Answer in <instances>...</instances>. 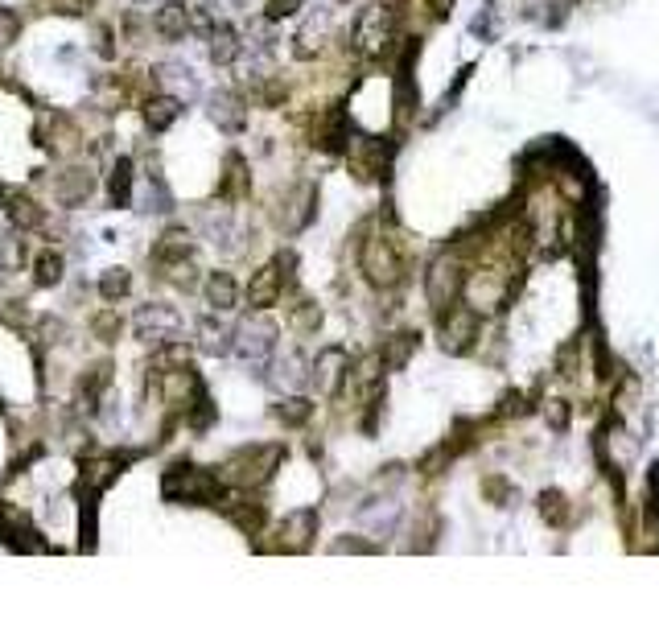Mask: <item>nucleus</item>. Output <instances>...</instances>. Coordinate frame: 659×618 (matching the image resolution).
<instances>
[{
  "label": "nucleus",
  "instance_id": "a211bd4d",
  "mask_svg": "<svg viewBox=\"0 0 659 618\" xmlns=\"http://www.w3.org/2000/svg\"><path fill=\"white\" fill-rule=\"evenodd\" d=\"M318 326H322V305L309 301V297H297L289 305V330L297 338H309V334H318Z\"/></svg>",
  "mask_w": 659,
  "mask_h": 618
},
{
  "label": "nucleus",
  "instance_id": "2f4dec72",
  "mask_svg": "<svg viewBox=\"0 0 659 618\" xmlns=\"http://www.w3.org/2000/svg\"><path fill=\"white\" fill-rule=\"evenodd\" d=\"M416 351V334H396L392 338V347L384 351V355H379V359H384V367H392V371H400L404 363H408V355Z\"/></svg>",
  "mask_w": 659,
  "mask_h": 618
},
{
  "label": "nucleus",
  "instance_id": "423d86ee",
  "mask_svg": "<svg viewBox=\"0 0 659 618\" xmlns=\"http://www.w3.org/2000/svg\"><path fill=\"white\" fill-rule=\"evenodd\" d=\"M231 351L244 359L248 367H264L272 359V351H276V326L264 322V318L244 322V326L235 330V338H231Z\"/></svg>",
  "mask_w": 659,
  "mask_h": 618
},
{
  "label": "nucleus",
  "instance_id": "5701e85b",
  "mask_svg": "<svg viewBox=\"0 0 659 618\" xmlns=\"http://www.w3.org/2000/svg\"><path fill=\"white\" fill-rule=\"evenodd\" d=\"M108 384H112V363H108V359H99V363L83 375V380H79V396H83V404H87V408H95L99 392L108 388Z\"/></svg>",
  "mask_w": 659,
  "mask_h": 618
},
{
  "label": "nucleus",
  "instance_id": "c9c22d12",
  "mask_svg": "<svg viewBox=\"0 0 659 618\" xmlns=\"http://www.w3.org/2000/svg\"><path fill=\"white\" fill-rule=\"evenodd\" d=\"M301 5H305V0H268V5H264V17H268V21H285V17L301 13Z\"/></svg>",
  "mask_w": 659,
  "mask_h": 618
},
{
  "label": "nucleus",
  "instance_id": "58836bf2",
  "mask_svg": "<svg viewBox=\"0 0 659 618\" xmlns=\"http://www.w3.org/2000/svg\"><path fill=\"white\" fill-rule=\"evenodd\" d=\"M9 202V194H5V186H0V206H5Z\"/></svg>",
  "mask_w": 659,
  "mask_h": 618
},
{
  "label": "nucleus",
  "instance_id": "7c9ffc66",
  "mask_svg": "<svg viewBox=\"0 0 659 618\" xmlns=\"http://www.w3.org/2000/svg\"><path fill=\"white\" fill-rule=\"evenodd\" d=\"M540 515H544L552 528H561V524L569 520V499H565L561 491H544V495H540Z\"/></svg>",
  "mask_w": 659,
  "mask_h": 618
},
{
  "label": "nucleus",
  "instance_id": "f8f14e48",
  "mask_svg": "<svg viewBox=\"0 0 659 618\" xmlns=\"http://www.w3.org/2000/svg\"><path fill=\"white\" fill-rule=\"evenodd\" d=\"M346 367H351V359H346L342 347H326V351L318 355V363H314V384H318L322 396H338V392H342Z\"/></svg>",
  "mask_w": 659,
  "mask_h": 618
},
{
  "label": "nucleus",
  "instance_id": "cd10ccee",
  "mask_svg": "<svg viewBox=\"0 0 659 618\" xmlns=\"http://www.w3.org/2000/svg\"><path fill=\"white\" fill-rule=\"evenodd\" d=\"M322 38H326V21H309L293 38V58H314L322 50Z\"/></svg>",
  "mask_w": 659,
  "mask_h": 618
},
{
  "label": "nucleus",
  "instance_id": "f257e3e1",
  "mask_svg": "<svg viewBox=\"0 0 659 618\" xmlns=\"http://www.w3.org/2000/svg\"><path fill=\"white\" fill-rule=\"evenodd\" d=\"M281 462H285V445L281 441H272V445H244V450H235L223 462L219 478H223V483H231V487H264Z\"/></svg>",
  "mask_w": 659,
  "mask_h": 618
},
{
  "label": "nucleus",
  "instance_id": "473e14b6",
  "mask_svg": "<svg viewBox=\"0 0 659 618\" xmlns=\"http://www.w3.org/2000/svg\"><path fill=\"white\" fill-rule=\"evenodd\" d=\"M116 474H120V466H116V462H95V466H87V474H83V487L103 491V487H108Z\"/></svg>",
  "mask_w": 659,
  "mask_h": 618
},
{
  "label": "nucleus",
  "instance_id": "ddd939ff",
  "mask_svg": "<svg viewBox=\"0 0 659 618\" xmlns=\"http://www.w3.org/2000/svg\"><path fill=\"white\" fill-rule=\"evenodd\" d=\"M190 29H194V13L186 5H178V0H169V5H161L153 13V33L165 42H182Z\"/></svg>",
  "mask_w": 659,
  "mask_h": 618
},
{
  "label": "nucleus",
  "instance_id": "4be33fe9",
  "mask_svg": "<svg viewBox=\"0 0 659 618\" xmlns=\"http://www.w3.org/2000/svg\"><path fill=\"white\" fill-rule=\"evenodd\" d=\"M108 202L112 206H128L132 202V161L120 157L112 165V174H108Z\"/></svg>",
  "mask_w": 659,
  "mask_h": 618
},
{
  "label": "nucleus",
  "instance_id": "a878e982",
  "mask_svg": "<svg viewBox=\"0 0 659 618\" xmlns=\"http://www.w3.org/2000/svg\"><path fill=\"white\" fill-rule=\"evenodd\" d=\"M120 330H124V322H120V309L116 305H103V309H95V314H91V334L99 342H116Z\"/></svg>",
  "mask_w": 659,
  "mask_h": 618
},
{
  "label": "nucleus",
  "instance_id": "e433bc0d",
  "mask_svg": "<svg viewBox=\"0 0 659 618\" xmlns=\"http://www.w3.org/2000/svg\"><path fill=\"white\" fill-rule=\"evenodd\" d=\"M482 491H487L491 499H511V487L503 483V478H487V483H482Z\"/></svg>",
  "mask_w": 659,
  "mask_h": 618
},
{
  "label": "nucleus",
  "instance_id": "f03ea898",
  "mask_svg": "<svg viewBox=\"0 0 659 618\" xmlns=\"http://www.w3.org/2000/svg\"><path fill=\"white\" fill-rule=\"evenodd\" d=\"M161 495L173 499V503H215L223 499V478L202 470V466H190V462H178L169 466L165 478H161Z\"/></svg>",
  "mask_w": 659,
  "mask_h": 618
},
{
  "label": "nucleus",
  "instance_id": "b1692460",
  "mask_svg": "<svg viewBox=\"0 0 659 618\" xmlns=\"http://www.w3.org/2000/svg\"><path fill=\"white\" fill-rule=\"evenodd\" d=\"M132 293V272L128 268H108L99 277V297L108 301V305H116V301H124Z\"/></svg>",
  "mask_w": 659,
  "mask_h": 618
},
{
  "label": "nucleus",
  "instance_id": "6e6552de",
  "mask_svg": "<svg viewBox=\"0 0 659 618\" xmlns=\"http://www.w3.org/2000/svg\"><path fill=\"white\" fill-rule=\"evenodd\" d=\"M392 42V13L384 5H371L363 9V17L355 21V46L367 54V58H379Z\"/></svg>",
  "mask_w": 659,
  "mask_h": 618
},
{
  "label": "nucleus",
  "instance_id": "c85d7f7f",
  "mask_svg": "<svg viewBox=\"0 0 659 618\" xmlns=\"http://www.w3.org/2000/svg\"><path fill=\"white\" fill-rule=\"evenodd\" d=\"M9 219H13V227L33 231V227H42L46 211H42L38 202H29V198H9Z\"/></svg>",
  "mask_w": 659,
  "mask_h": 618
},
{
  "label": "nucleus",
  "instance_id": "9d476101",
  "mask_svg": "<svg viewBox=\"0 0 659 618\" xmlns=\"http://www.w3.org/2000/svg\"><path fill=\"white\" fill-rule=\"evenodd\" d=\"M202 396V384H198V371L194 367H173V371H161V400L173 404V408H190V400Z\"/></svg>",
  "mask_w": 659,
  "mask_h": 618
},
{
  "label": "nucleus",
  "instance_id": "39448f33",
  "mask_svg": "<svg viewBox=\"0 0 659 618\" xmlns=\"http://www.w3.org/2000/svg\"><path fill=\"white\" fill-rule=\"evenodd\" d=\"M462 289H466V272H462V264H458L454 256L433 260L429 277H425V297H429V305L437 309V314L454 305V301L462 297Z\"/></svg>",
  "mask_w": 659,
  "mask_h": 618
},
{
  "label": "nucleus",
  "instance_id": "4468645a",
  "mask_svg": "<svg viewBox=\"0 0 659 618\" xmlns=\"http://www.w3.org/2000/svg\"><path fill=\"white\" fill-rule=\"evenodd\" d=\"M202 297H206V305H211L215 314H227V309L239 305V285H235L231 272H223V268H219V272H206Z\"/></svg>",
  "mask_w": 659,
  "mask_h": 618
},
{
  "label": "nucleus",
  "instance_id": "2eb2a0df",
  "mask_svg": "<svg viewBox=\"0 0 659 618\" xmlns=\"http://www.w3.org/2000/svg\"><path fill=\"white\" fill-rule=\"evenodd\" d=\"M211 120H215L223 132H244V124H248L244 99H239L235 91H219V95H211Z\"/></svg>",
  "mask_w": 659,
  "mask_h": 618
},
{
  "label": "nucleus",
  "instance_id": "f704fd0d",
  "mask_svg": "<svg viewBox=\"0 0 659 618\" xmlns=\"http://www.w3.org/2000/svg\"><path fill=\"white\" fill-rule=\"evenodd\" d=\"M21 38V17L13 9H0V50H9Z\"/></svg>",
  "mask_w": 659,
  "mask_h": 618
},
{
  "label": "nucleus",
  "instance_id": "f3484780",
  "mask_svg": "<svg viewBox=\"0 0 659 618\" xmlns=\"http://www.w3.org/2000/svg\"><path fill=\"white\" fill-rule=\"evenodd\" d=\"M178 120H182V99L178 95H153V99H145V124L153 132H165V128H173Z\"/></svg>",
  "mask_w": 659,
  "mask_h": 618
},
{
  "label": "nucleus",
  "instance_id": "393cba45",
  "mask_svg": "<svg viewBox=\"0 0 659 618\" xmlns=\"http://www.w3.org/2000/svg\"><path fill=\"white\" fill-rule=\"evenodd\" d=\"M272 412H276V421H285L289 429H301L309 417H314V400H305V396H285Z\"/></svg>",
  "mask_w": 659,
  "mask_h": 618
},
{
  "label": "nucleus",
  "instance_id": "1a4fd4ad",
  "mask_svg": "<svg viewBox=\"0 0 659 618\" xmlns=\"http://www.w3.org/2000/svg\"><path fill=\"white\" fill-rule=\"evenodd\" d=\"M132 326H136V338H145V342H169L182 330V314L173 305H145Z\"/></svg>",
  "mask_w": 659,
  "mask_h": 618
},
{
  "label": "nucleus",
  "instance_id": "6ab92c4d",
  "mask_svg": "<svg viewBox=\"0 0 659 618\" xmlns=\"http://www.w3.org/2000/svg\"><path fill=\"white\" fill-rule=\"evenodd\" d=\"M314 202H318V190H314V186H297V190L289 194V215L281 219L285 231H301L309 219H314Z\"/></svg>",
  "mask_w": 659,
  "mask_h": 618
},
{
  "label": "nucleus",
  "instance_id": "412c9836",
  "mask_svg": "<svg viewBox=\"0 0 659 618\" xmlns=\"http://www.w3.org/2000/svg\"><path fill=\"white\" fill-rule=\"evenodd\" d=\"M211 58H215L219 66H231V62L239 58V33H235L227 21H219V25L211 29Z\"/></svg>",
  "mask_w": 659,
  "mask_h": 618
},
{
  "label": "nucleus",
  "instance_id": "20e7f679",
  "mask_svg": "<svg viewBox=\"0 0 659 618\" xmlns=\"http://www.w3.org/2000/svg\"><path fill=\"white\" fill-rule=\"evenodd\" d=\"M478 330H482L478 309L458 305V301L449 305V309H441V326H437V334H441V347H445L449 355H466V351H474Z\"/></svg>",
  "mask_w": 659,
  "mask_h": 618
},
{
  "label": "nucleus",
  "instance_id": "c756f323",
  "mask_svg": "<svg viewBox=\"0 0 659 618\" xmlns=\"http://www.w3.org/2000/svg\"><path fill=\"white\" fill-rule=\"evenodd\" d=\"M62 256L58 252H42L38 260H33V281H38L42 289H50V285H58L62 281Z\"/></svg>",
  "mask_w": 659,
  "mask_h": 618
},
{
  "label": "nucleus",
  "instance_id": "aec40b11",
  "mask_svg": "<svg viewBox=\"0 0 659 618\" xmlns=\"http://www.w3.org/2000/svg\"><path fill=\"white\" fill-rule=\"evenodd\" d=\"M153 256H157V264H169V260H186V256H194V239H190V231H182V227H169V231L157 239Z\"/></svg>",
  "mask_w": 659,
  "mask_h": 618
},
{
  "label": "nucleus",
  "instance_id": "dca6fc26",
  "mask_svg": "<svg viewBox=\"0 0 659 618\" xmlns=\"http://www.w3.org/2000/svg\"><path fill=\"white\" fill-rule=\"evenodd\" d=\"M91 190H95V178H91V169H66V174H58V182H54V198L62 202V206H79V202H87L91 198Z\"/></svg>",
  "mask_w": 659,
  "mask_h": 618
},
{
  "label": "nucleus",
  "instance_id": "9b49d317",
  "mask_svg": "<svg viewBox=\"0 0 659 618\" xmlns=\"http://www.w3.org/2000/svg\"><path fill=\"white\" fill-rule=\"evenodd\" d=\"M318 536V511L314 507H301L293 515H285V524H281V548L285 553H305L309 544H314Z\"/></svg>",
  "mask_w": 659,
  "mask_h": 618
},
{
  "label": "nucleus",
  "instance_id": "0eeeda50",
  "mask_svg": "<svg viewBox=\"0 0 659 618\" xmlns=\"http://www.w3.org/2000/svg\"><path fill=\"white\" fill-rule=\"evenodd\" d=\"M285 268H293V256H276L272 264H264V268L252 272V281H248V305L256 309V314H264V309H272L276 301H281L285 277H289Z\"/></svg>",
  "mask_w": 659,
  "mask_h": 618
},
{
  "label": "nucleus",
  "instance_id": "72a5a7b5",
  "mask_svg": "<svg viewBox=\"0 0 659 618\" xmlns=\"http://www.w3.org/2000/svg\"><path fill=\"white\" fill-rule=\"evenodd\" d=\"M46 9L54 17H87L95 9V0H46Z\"/></svg>",
  "mask_w": 659,
  "mask_h": 618
},
{
  "label": "nucleus",
  "instance_id": "7ed1b4c3",
  "mask_svg": "<svg viewBox=\"0 0 659 618\" xmlns=\"http://www.w3.org/2000/svg\"><path fill=\"white\" fill-rule=\"evenodd\" d=\"M359 268L375 289H392L404 281V256L396 248V239L388 235H367L359 248Z\"/></svg>",
  "mask_w": 659,
  "mask_h": 618
},
{
  "label": "nucleus",
  "instance_id": "4c0bfd02",
  "mask_svg": "<svg viewBox=\"0 0 659 618\" xmlns=\"http://www.w3.org/2000/svg\"><path fill=\"white\" fill-rule=\"evenodd\" d=\"M211 5H215V13H219V5H223V9H239V0H211Z\"/></svg>",
  "mask_w": 659,
  "mask_h": 618
},
{
  "label": "nucleus",
  "instance_id": "bb28decb",
  "mask_svg": "<svg viewBox=\"0 0 659 618\" xmlns=\"http://www.w3.org/2000/svg\"><path fill=\"white\" fill-rule=\"evenodd\" d=\"M198 334H202V351H206V355H227V351H231V338H235V330L215 326V318H206V322L198 326Z\"/></svg>",
  "mask_w": 659,
  "mask_h": 618
}]
</instances>
